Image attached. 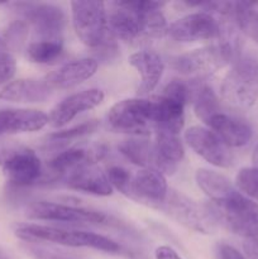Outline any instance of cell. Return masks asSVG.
<instances>
[{"mask_svg":"<svg viewBox=\"0 0 258 259\" xmlns=\"http://www.w3.org/2000/svg\"><path fill=\"white\" fill-rule=\"evenodd\" d=\"M240 46L239 32L222 33L211 46L176 56L172 58L169 65L184 76L195 78L207 77L228 63H234L239 58Z\"/></svg>","mask_w":258,"mask_h":259,"instance_id":"cell-1","label":"cell"},{"mask_svg":"<svg viewBox=\"0 0 258 259\" xmlns=\"http://www.w3.org/2000/svg\"><path fill=\"white\" fill-rule=\"evenodd\" d=\"M212 220L222 224L244 242L258 243V204L235 191L222 201L205 205Z\"/></svg>","mask_w":258,"mask_h":259,"instance_id":"cell-2","label":"cell"},{"mask_svg":"<svg viewBox=\"0 0 258 259\" xmlns=\"http://www.w3.org/2000/svg\"><path fill=\"white\" fill-rule=\"evenodd\" d=\"M15 235L24 243H55L66 247H86L106 253H119L118 243L104 235L81 230L46 227L37 224H19L14 228Z\"/></svg>","mask_w":258,"mask_h":259,"instance_id":"cell-3","label":"cell"},{"mask_svg":"<svg viewBox=\"0 0 258 259\" xmlns=\"http://www.w3.org/2000/svg\"><path fill=\"white\" fill-rule=\"evenodd\" d=\"M222 98L235 109H248L258 99V60L252 56L239 57L220 88Z\"/></svg>","mask_w":258,"mask_h":259,"instance_id":"cell-4","label":"cell"},{"mask_svg":"<svg viewBox=\"0 0 258 259\" xmlns=\"http://www.w3.org/2000/svg\"><path fill=\"white\" fill-rule=\"evenodd\" d=\"M191 98V89L182 80L167 83L158 98L153 99V128L156 132L179 136L185 123V105Z\"/></svg>","mask_w":258,"mask_h":259,"instance_id":"cell-5","label":"cell"},{"mask_svg":"<svg viewBox=\"0 0 258 259\" xmlns=\"http://www.w3.org/2000/svg\"><path fill=\"white\" fill-rule=\"evenodd\" d=\"M27 217L30 219L45 220V222L89 224L99 225V227L120 228V229L124 228L123 223L105 212L96 211V210L88 209V207L76 206V205L60 204V202H34L27 209Z\"/></svg>","mask_w":258,"mask_h":259,"instance_id":"cell-6","label":"cell"},{"mask_svg":"<svg viewBox=\"0 0 258 259\" xmlns=\"http://www.w3.org/2000/svg\"><path fill=\"white\" fill-rule=\"evenodd\" d=\"M72 23L76 35L91 48H100L109 42V24L105 4L101 2H72Z\"/></svg>","mask_w":258,"mask_h":259,"instance_id":"cell-7","label":"cell"},{"mask_svg":"<svg viewBox=\"0 0 258 259\" xmlns=\"http://www.w3.org/2000/svg\"><path fill=\"white\" fill-rule=\"evenodd\" d=\"M108 121L111 128L120 133L146 137L153 128V99H125L110 109Z\"/></svg>","mask_w":258,"mask_h":259,"instance_id":"cell-8","label":"cell"},{"mask_svg":"<svg viewBox=\"0 0 258 259\" xmlns=\"http://www.w3.org/2000/svg\"><path fill=\"white\" fill-rule=\"evenodd\" d=\"M159 209L179 224L196 233L209 234L215 228V222L206 206H200L194 200L176 190H168L166 200Z\"/></svg>","mask_w":258,"mask_h":259,"instance_id":"cell-9","label":"cell"},{"mask_svg":"<svg viewBox=\"0 0 258 259\" xmlns=\"http://www.w3.org/2000/svg\"><path fill=\"white\" fill-rule=\"evenodd\" d=\"M13 7L28 25H32L39 39H60L66 23L65 13L61 8L35 3H15Z\"/></svg>","mask_w":258,"mask_h":259,"instance_id":"cell-10","label":"cell"},{"mask_svg":"<svg viewBox=\"0 0 258 259\" xmlns=\"http://www.w3.org/2000/svg\"><path fill=\"white\" fill-rule=\"evenodd\" d=\"M220 23L218 18L207 12H197L187 14L169 25L168 33L177 42H200L217 40L220 37Z\"/></svg>","mask_w":258,"mask_h":259,"instance_id":"cell-11","label":"cell"},{"mask_svg":"<svg viewBox=\"0 0 258 259\" xmlns=\"http://www.w3.org/2000/svg\"><path fill=\"white\" fill-rule=\"evenodd\" d=\"M185 141L197 156L212 166L228 168L234 162V156L229 147L210 129L197 125L191 126L185 132Z\"/></svg>","mask_w":258,"mask_h":259,"instance_id":"cell-12","label":"cell"},{"mask_svg":"<svg viewBox=\"0 0 258 259\" xmlns=\"http://www.w3.org/2000/svg\"><path fill=\"white\" fill-rule=\"evenodd\" d=\"M4 174L8 182L14 187H30L37 184L43 175L40 158L33 149L20 148L13 151L4 161Z\"/></svg>","mask_w":258,"mask_h":259,"instance_id":"cell-13","label":"cell"},{"mask_svg":"<svg viewBox=\"0 0 258 259\" xmlns=\"http://www.w3.org/2000/svg\"><path fill=\"white\" fill-rule=\"evenodd\" d=\"M168 194L163 174L154 168H142L132 176L129 197L152 207H159Z\"/></svg>","mask_w":258,"mask_h":259,"instance_id":"cell-14","label":"cell"},{"mask_svg":"<svg viewBox=\"0 0 258 259\" xmlns=\"http://www.w3.org/2000/svg\"><path fill=\"white\" fill-rule=\"evenodd\" d=\"M104 100V93L99 89H89L72 94L58 103L48 116V123L53 128H61L70 123L78 114L89 111L100 105Z\"/></svg>","mask_w":258,"mask_h":259,"instance_id":"cell-15","label":"cell"},{"mask_svg":"<svg viewBox=\"0 0 258 259\" xmlns=\"http://www.w3.org/2000/svg\"><path fill=\"white\" fill-rule=\"evenodd\" d=\"M108 18L109 30L119 39L132 42L144 35V14L131 5V2L115 3Z\"/></svg>","mask_w":258,"mask_h":259,"instance_id":"cell-16","label":"cell"},{"mask_svg":"<svg viewBox=\"0 0 258 259\" xmlns=\"http://www.w3.org/2000/svg\"><path fill=\"white\" fill-rule=\"evenodd\" d=\"M66 187L85 194L96 196H109L113 194V186L108 176L95 163L85 164L82 167L68 172L62 177Z\"/></svg>","mask_w":258,"mask_h":259,"instance_id":"cell-17","label":"cell"},{"mask_svg":"<svg viewBox=\"0 0 258 259\" xmlns=\"http://www.w3.org/2000/svg\"><path fill=\"white\" fill-rule=\"evenodd\" d=\"M184 146L179 136L156 132V142L152 144V166L161 174L172 175L184 158Z\"/></svg>","mask_w":258,"mask_h":259,"instance_id":"cell-18","label":"cell"},{"mask_svg":"<svg viewBox=\"0 0 258 259\" xmlns=\"http://www.w3.org/2000/svg\"><path fill=\"white\" fill-rule=\"evenodd\" d=\"M48 121V116L35 109H4L0 110V137L40 131Z\"/></svg>","mask_w":258,"mask_h":259,"instance_id":"cell-19","label":"cell"},{"mask_svg":"<svg viewBox=\"0 0 258 259\" xmlns=\"http://www.w3.org/2000/svg\"><path fill=\"white\" fill-rule=\"evenodd\" d=\"M98 70L95 58H81L61 66L46 76L45 81L51 89H71L93 77Z\"/></svg>","mask_w":258,"mask_h":259,"instance_id":"cell-20","label":"cell"},{"mask_svg":"<svg viewBox=\"0 0 258 259\" xmlns=\"http://www.w3.org/2000/svg\"><path fill=\"white\" fill-rule=\"evenodd\" d=\"M206 124L228 147H243L252 138V128L247 121L222 111L210 118Z\"/></svg>","mask_w":258,"mask_h":259,"instance_id":"cell-21","label":"cell"},{"mask_svg":"<svg viewBox=\"0 0 258 259\" xmlns=\"http://www.w3.org/2000/svg\"><path fill=\"white\" fill-rule=\"evenodd\" d=\"M129 63L138 71L142 82L138 88L139 96H147L157 88L164 71L161 56L152 51H139L129 57Z\"/></svg>","mask_w":258,"mask_h":259,"instance_id":"cell-22","label":"cell"},{"mask_svg":"<svg viewBox=\"0 0 258 259\" xmlns=\"http://www.w3.org/2000/svg\"><path fill=\"white\" fill-rule=\"evenodd\" d=\"M52 94V89L45 80L20 78L5 85L0 91V99L13 103H43Z\"/></svg>","mask_w":258,"mask_h":259,"instance_id":"cell-23","label":"cell"},{"mask_svg":"<svg viewBox=\"0 0 258 259\" xmlns=\"http://www.w3.org/2000/svg\"><path fill=\"white\" fill-rule=\"evenodd\" d=\"M105 151L103 148H83V147H75L68 148L66 151L58 153L55 158H52L48 163V167L52 174L58 176H65L68 172L82 167L85 164L96 163V161L103 158Z\"/></svg>","mask_w":258,"mask_h":259,"instance_id":"cell-24","label":"cell"},{"mask_svg":"<svg viewBox=\"0 0 258 259\" xmlns=\"http://www.w3.org/2000/svg\"><path fill=\"white\" fill-rule=\"evenodd\" d=\"M195 179L197 186L211 201H222L237 191L227 177L211 169H199L195 175Z\"/></svg>","mask_w":258,"mask_h":259,"instance_id":"cell-25","label":"cell"},{"mask_svg":"<svg viewBox=\"0 0 258 259\" xmlns=\"http://www.w3.org/2000/svg\"><path fill=\"white\" fill-rule=\"evenodd\" d=\"M63 55V45L61 39H38L28 46L27 56L32 62L48 65L60 60Z\"/></svg>","mask_w":258,"mask_h":259,"instance_id":"cell-26","label":"cell"},{"mask_svg":"<svg viewBox=\"0 0 258 259\" xmlns=\"http://www.w3.org/2000/svg\"><path fill=\"white\" fill-rule=\"evenodd\" d=\"M119 152L132 163L143 168L152 166V144L141 138H131L123 141L118 146Z\"/></svg>","mask_w":258,"mask_h":259,"instance_id":"cell-27","label":"cell"},{"mask_svg":"<svg viewBox=\"0 0 258 259\" xmlns=\"http://www.w3.org/2000/svg\"><path fill=\"white\" fill-rule=\"evenodd\" d=\"M235 20L239 29L258 43V3L235 2Z\"/></svg>","mask_w":258,"mask_h":259,"instance_id":"cell-28","label":"cell"},{"mask_svg":"<svg viewBox=\"0 0 258 259\" xmlns=\"http://www.w3.org/2000/svg\"><path fill=\"white\" fill-rule=\"evenodd\" d=\"M194 110L199 119L207 123L215 114L220 113L219 100L210 86L201 85L196 89L194 96Z\"/></svg>","mask_w":258,"mask_h":259,"instance_id":"cell-29","label":"cell"},{"mask_svg":"<svg viewBox=\"0 0 258 259\" xmlns=\"http://www.w3.org/2000/svg\"><path fill=\"white\" fill-rule=\"evenodd\" d=\"M235 185L247 196L258 201V169L253 167L242 168L235 177Z\"/></svg>","mask_w":258,"mask_h":259,"instance_id":"cell-30","label":"cell"},{"mask_svg":"<svg viewBox=\"0 0 258 259\" xmlns=\"http://www.w3.org/2000/svg\"><path fill=\"white\" fill-rule=\"evenodd\" d=\"M99 126L98 120H89L83 121V123L78 124V125L73 126V128L65 129V131L56 132V133L48 136V139L52 142H67L72 141V139L80 138V137L86 136V134H90L93 132H95Z\"/></svg>","mask_w":258,"mask_h":259,"instance_id":"cell-31","label":"cell"},{"mask_svg":"<svg viewBox=\"0 0 258 259\" xmlns=\"http://www.w3.org/2000/svg\"><path fill=\"white\" fill-rule=\"evenodd\" d=\"M22 248L28 255L33 259H78L75 255L67 254L65 252H60L53 248L45 247L39 243H24L23 242Z\"/></svg>","mask_w":258,"mask_h":259,"instance_id":"cell-32","label":"cell"},{"mask_svg":"<svg viewBox=\"0 0 258 259\" xmlns=\"http://www.w3.org/2000/svg\"><path fill=\"white\" fill-rule=\"evenodd\" d=\"M109 182L113 187H115L119 192L129 197V190H131L132 175L125 168L119 166L110 167L106 172Z\"/></svg>","mask_w":258,"mask_h":259,"instance_id":"cell-33","label":"cell"},{"mask_svg":"<svg viewBox=\"0 0 258 259\" xmlns=\"http://www.w3.org/2000/svg\"><path fill=\"white\" fill-rule=\"evenodd\" d=\"M28 30H29V25L24 20H17V22L12 23L7 29V33H5L4 40L7 42L8 47H22L25 42V38H27Z\"/></svg>","mask_w":258,"mask_h":259,"instance_id":"cell-34","label":"cell"},{"mask_svg":"<svg viewBox=\"0 0 258 259\" xmlns=\"http://www.w3.org/2000/svg\"><path fill=\"white\" fill-rule=\"evenodd\" d=\"M17 71V62L10 55L0 58V85L12 80Z\"/></svg>","mask_w":258,"mask_h":259,"instance_id":"cell-35","label":"cell"},{"mask_svg":"<svg viewBox=\"0 0 258 259\" xmlns=\"http://www.w3.org/2000/svg\"><path fill=\"white\" fill-rule=\"evenodd\" d=\"M217 258L218 259H247L239 250L235 249L232 245L227 243H219L217 245Z\"/></svg>","mask_w":258,"mask_h":259,"instance_id":"cell-36","label":"cell"},{"mask_svg":"<svg viewBox=\"0 0 258 259\" xmlns=\"http://www.w3.org/2000/svg\"><path fill=\"white\" fill-rule=\"evenodd\" d=\"M154 255H156V259H182L176 250L172 249L171 247H167V245H161V247L157 248Z\"/></svg>","mask_w":258,"mask_h":259,"instance_id":"cell-37","label":"cell"},{"mask_svg":"<svg viewBox=\"0 0 258 259\" xmlns=\"http://www.w3.org/2000/svg\"><path fill=\"white\" fill-rule=\"evenodd\" d=\"M243 249H244L245 254L249 259H258V243L244 242Z\"/></svg>","mask_w":258,"mask_h":259,"instance_id":"cell-38","label":"cell"},{"mask_svg":"<svg viewBox=\"0 0 258 259\" xmlns=\"http://www.w3.org/2000/svg\"><path fill=\"white\" fill-rule=\"evenodd\" d=\"M10 55L9 53V47H8L7 42H5L3 38H0V58L5 57V56Z\"/></svg>","mask_w":258,"mask_h":259,"instance_id":"cell-39","label":"cell"},{"mask_svg":"<svg viewBox=\"0 0 258 259\" xmlns=\"http://www.w3.org/2000/svg\"><path fill=\"white\" fill-rule=\"evenodd\" d=\"M252 162H253V168L258 169V144L254 147V149H253Z\"/></svg>","mask_w":258,"mask_h":259,"instance_id":"cell-40","label":"cell"},{"mask_svg":"<svg viewBox=\"0 0 258 259\" xmlns=\"http://www.w3.org/2000/svg\"><path fill=\"white\" fill-rule=\"evenodd\" d=\"M0 259H8L7 257H5V254L3 252H0Z\"/></svg>","mask_w":258,"mask_h":259,"instance_id":"cell-41","label":"cell"},{"mask_svg":"<svg viewBox=\"0 0 258 259\" xmlns=\"http://www.w3.org/2000/svg\"><path fill=\"white\" fill-rule=\"evenodd\" d=\"M3 4V3H0V5H2Z\"/></svg>","mask_w":258,"mask_h":259,"instance_id":"cell-42","label":"cell"}]
</instances>
